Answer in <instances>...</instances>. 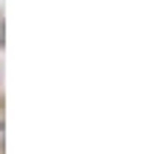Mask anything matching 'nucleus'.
Returning a JSON list of instances; mask_svg holds the SVG:
<instances>
[]
</instances>
